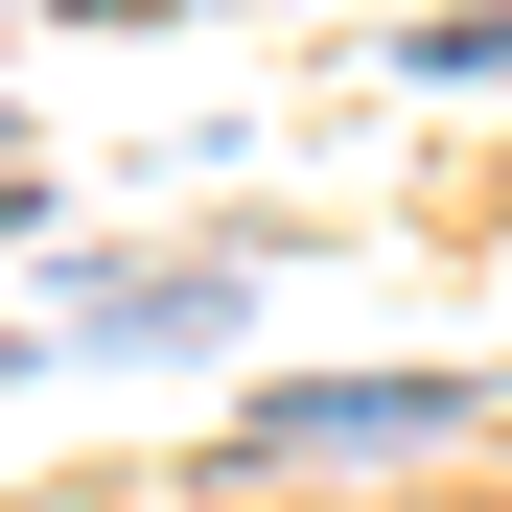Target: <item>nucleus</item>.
Listing matches in <instances>:
<instances>
[{
  "label": "nucleus",
  "mask_w": 512,
  "mask_h": 512,
  "mask_svg": "<svg viewBox=\"0 0 512 512\" xmlns=\"http://www.w3.org/2000/svg\"><path fill=\"white\" fill-rule=\"evenodd\" d=\"M350 443H466V373H303L233 419V466H350Z\"/></svg>",
  "instance_id": "f257e3e1"
}]
</instances>
